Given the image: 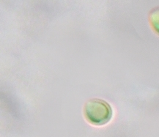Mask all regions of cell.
Here are the masks:
<instances>
[{"mask_svg":"<svg viewBox=\"0 0 159 137\" xmlns=\"http://www.w3.org/2000/svg\"><path fill=\"white\" fill-rule=\"evenodd\" d=\"M84 114L91 124L101 126H104L111 120L113 111L111 106L107 101L93 98L85 103Z\"/></svg>","mask_w":159,"mask_h":137,"instance_id":"obj_1","label":"cell"},{"mask_svg":"<svg viewBox=\"0 0 159 137\" xmlns=\"http://www.w3.org/2000/svg\"><path fill=\"white\" fill-rule=\"evenodd\" d=\"M149 20L155 32L159 34V7H155L150 11Z\"/></svg>","mask_w":159,"mask_h":137,"instance_id":"obj_2","label":"cell"}]
</instances>
